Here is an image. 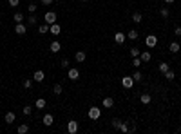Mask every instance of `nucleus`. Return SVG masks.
Here are the masks:
<instances>
[{
  "instance_id": "f257e3e1",
  "label": "nucleus",
  "mask_w": 181,
  "mask_h": 134,
  "mask_svg": "<svg viewBox=\"0 0 181 134\" xmlns=\"http://www.w3.org/2000/svg\"><path fill=\"white\" fill-rule=\"evenodd\" d=\"M56 18H58V16H56V13H55V11H47V13L44 15L45 24H49V25H51V24H55V22H56Z\"/></svg>"
},
{
  "instance_id": "f03ea898",
  "label": "nucleus",
  "mask_w": 181,
  "mask_h": 134,
  "mask_svg": "<svg viewBox=\"0 0 181 134\" xmlns=\"http://www.w3.org/2000/svg\"><path fill=\"white\" fill-rule=\"evenodd\" d=\"M67 132H69V134H76L78 132V122L69 120V122H67Z\"/></svg>"
},
{
  "instance_id": "7ed1b4c3",
  "label": "nucleus",
  "mask_w": 181,
  "mask_h": 134,
  "mask_svg": "<svg viewBox=\"0 0 181 134\" xmlns=\"http://www.w3.org/2000/svg\"><path fill=\"white\" fill-rule=\"evenodd\" d=\"M156 44H158V36L156 35H149L145 38V45L147 47H156Z\"/></svg>"
},
{
  "instance_id": "20e7f679",
  "label": "nucleus",
  "mask_w": 181,
  "mask_h": 134,
  "mask_svg": "<svg viewBox=\"0 0 181 134\" xmlns=\"http://www.w3.org/2000/svg\"><path fill=\"white\" fill-rule=\"evenodd\" d=\"M100 116H102L100 107H91V109H89V118H91V120H98Z\"/></svg>"
},
{
  "instance_id": "39448f33",
  "label": "nucleus",
  "mask_w": 181,
  "mask_h": 134,
  "mask_svg": "<svg viewBox=\"0 0 181 134\" xmlns=\"http://www.w3.org/2000/svg\"><path fill=\"white\" fill-rule=\"evenodd\" d=\"M122 85L125 87V89H130V87L134 85V78L132 76H123L122 78Z\"/></svg>"
},
{
  "instance_id": "423d86ee",
  "label": "nucleus",
  "mask_w": 181,
  "mask_h": 134,
  "mask_svg": "<svg viewBox=\"0 0 181 134\" xmlns=\"http://www.w3.org/2000/svg\"><path fill=\"white\" fill-rule=\"evenodd\" d=\"M125 40H127V35H125V33H122V31H118L116 35H114V42L120 44V45L125 44Z\"/></svg>"
},
{
  "instance_id": "0eeeda50",
  "label": "nucleus",
  "mask_w": 181,
  "mask_h": 134,
  "mask_svg": "<svg viewBox=\"0 0 181 134\" xmlns=\"http://www.w3.org/2000/svg\"><path fill=\"white\" fill-rule=\"evenodd\" d=\"M67 76H69V80L76 82V80L80 78V71L78 69H69V71H67Z\"/></svg>"
},
{
  "instance_id": "6e6552de",
  "label": "nucleus",
  "mask_w": 181,
  "mask_h": 134,
  "mask_svg": "<svg viewBox=\"0 0 181 134\" xmlns=\"http://www.w3.org/2000/svg\"><path fill=\"white\" fill-rule=\"evenodd\" d=\"M15 33H16V35H25V33H27V25H24L22 22L16 24L15 25Z\"/></svg>"
},
{
  "instance_id": "1a4fd4ad",
  "label": "nucleus",
  "mask_w": 181,
  "mask_h": 134,
  "mask_svg": "<svg viewBox=\"0 0 181 134\" xmlns=\"http://www.w3.org/2000/svg\"><path fill=\"white\" fill-rule=\"evenodd\" d=\"M42 123H44V125H47V127H51L53 123H55V118H53V114H49V112H47V114L42 118Z\"/></svg>"
},
{
  "instance_id": "9d476101",
  "label": "nucleus",
  "mask_w": 181,
  "mask_h": 134,
  "mask_svg": "<svg viewBox=\"0 0 181 134\" xmlns=\"http://www.w3.org/2000/svg\"><path fill=\"white\" fill-rule=\"evenodd\" d=\"M60 31H62V27H60V24H51L49 25V33H51V35H60Z\"/></svg>"
},
{
  "instance_id": "9b49d317",
  "label": "nucleus",
  "mask_w": 181,
  "mask_h": 134,
  "mask_svg": "<svg viewBox=\"0 0 181 134\" xmlns=\"http://www.w3.org/2000/svg\"><path fill=\"white\" fill-rule=\"evenodd\" d=\"M44 78H45L44 71H36L35 75H33V80H35V82H38V83H42V82H44Z\"/></svg>"
},
{
  "instance_id": "f8f14e48",
  "label": "nucleus",
  "mask_w": 181,
  "mask_h": 134,
  "mask_svg": "<svg viewBox=\"0 0 181 134\" xmlns=\"http://www.w3.org/2000/svg\"><path fill=\"white\" fill-rule=\"evenodd\" d=\"M132 20H134V24H139V22H143V15L139 11H134L132 13Z\"/></svg>"
},
{
  "instance_id": "ddd939ff",
  "label": "nucleus",
  "mask_w": 181,
  "mask_h": 134,
  "mask_svg": "<svg viewBox=\"0 0 181 134\" xmlns=\"http://www.w3.org/2000/svg\"><path fill=\"white\" fill-rule=\"evenodd\" d=\"M139 58H141V62H143V64H147V62H150L152 55H150L149 51H145V53H139Z\"/></svg>"
},
{
  "instance_id": "4468645a",
  "label": "nucleus",
  "mask_w": 181,
  "mask_h": 134,
  "mask_svg": "<svg viewBox=\"0 0 181 134\" xmlns=\"http://www.w3.org/2000/svg\"><path fill=\"white\" fill-rule=\"evenodd\" d=\"M45 105H47V102H45V100H44V98H38V100H36V102H35V107H36V109H38V111H42V109H44V107H45Z\"/></svg>"
},
{
  "instance_id": "2eb2a0df",
  "label": "nucleus",
  "mask_w": 181,
  "mask_h": 134,
  "mask_svg": "<svg viewBox=\"0 0 181 134\" xmlns=\"http://www.w3.org/2000/svg\"><path fill=\"white\" fill-rule=\"evenodd\" d=\"M60 49H62V44H60V42H53V44L49 45V51H51V53H58Z\"/></svg>"
},
{
  "instance_id": "dca6fc26",
  "label": "nucleus",
  "mask_w": 181,
  "mask_h": 134,
  "mask_svg": "<svg viewBox=\"0 0 181 134\" xmlns=\"http://www.w3.org/2000/svg\"><path fill=\"white\" fill-rule=\"evenodd\" d=\"M114 105V100H112L111 96H107V98H103V107L105 109H111V107Z\"/></svg>"
},
{
  "instance_id": "f3484780",
  "label": "nucleus",
  "mask_w": 181,
  "mask_h": 134,
  "mask_svg": "<svg viewBox=\"0 0 181 134\" xmlns=\"http://www.w3.org/2000/svg\"><path fill=\"white\" fill-rule=\"evenodd\" d=\"M36 24H38V18H36L35 13H31V16L27 18V25H31V27H33V25H36Z\"/></svg>"
},
{
  "instance_id": "a211bd4d",
  "label": "nucleus",
  "mask_w": 181,
  "mask_h": 134,
  "mask_svg": "<svg viewBox=\"0 0 181 134\" xmlns=\"http://www.w3.org/2000/svg\"><path fill=\"white\" fill-rule=\"evenodd\" d=\"M139 100H141V103H143V105H149V103H150V100H152V96H150V94H147V92H143Z\"/></svg>"
},
{
  "instance_id": "6ab92c4d",
  "label": "nucleus",
  "mask_w": 181,
  "mask_h": 134,
  "mask_svg": "<svg viewBox=\"0 0 181 134\" xmlns=\"http://www.w3.org/2000/svg\"><path fill=\"white\" fill-rule=\"evenodd\" d=\"M53 92H55L56 96H60L64 92V87H62V83H55V87H53Z\"/></svg>"
},
{
  "instance_id": "aec40b11",
  "label": "nucleus",
  "mask_w": 181,
  "mask_h": 134,
  "mask_svg": "<svg viewBox=\"0 0 181 134\" xmlns=\"http://www.w3.org/2000/svg\"><path fill=\"white\" fill-rule=\"evenodd\" d=\"M27 132H29V125L27 123L18 125V134H27Z\"/></svg>"
},
{
  "instance_id": "412c9836",
  "label": "nucleus",
  "mask_w": 181,
  "mask_h": 134,
  "mask_svg": "<svg viewBox=\"0 0 181 134\" xmlns=\"http://www.w3.org/2000/svg\"><path fill=\"white\" fill-rule=\"evenodd\" d=\"M4 120H5V123H13V122L16 120V116H15V112H8Z\"/></svg>"
},
{
  "instance_id": "4be33fe9",
  "label": "nucleus",
  "mask_w": 181,
  "mask_h": 134,
  "mask_svg": "<svg viewBox=\"0 0 181 134\" xmlns=\"http://www.w3.org/2000/svg\"><path fill=\"white\" fill-rule=\"evenodd\" d=\"M38 33H40V35H45V33H49V24H42V25L38 27Z\"/></svg>"
},
{
  "instance_id": "5701e85b",
  "label": "nucleus",
  "mask_w": 181,
  "mask_h": 134,
  "mask_svg": "<svg viewBox=\"0 0 181 134\" xmlns=\"http://www.w3.org/2000/svg\"><path fill=\"white\" fill-rule=\"evenodd\" d=\"M179 49H181V47H179V44H178V42H172V44L169 45V51H170V53H178Z\"/></svg>"
},
{
  "instance_id": "b1692460",
  "label": "nucleus",
  "mask_w": 181,
  "mask_h": 134,
  "mask_svg": "<svg viewBox=\"0 0 181 134\" xmlns=\"http://www.w3.org/2000/svg\"><path fill=\"white\" fill-rule=\"evenodd\" d=\"M138 35H139V33H138L136 29H132V31L127 33V38H130V40H138Z\"/></svg>"
},
{
  "instance_id": "393cba45",
  "label": "nucleus",
  "mask_w": 181,
  "mask_h": 134,
  "mask_svg": "<svg viewBox=\"0 0 181 134\" xmlns=\"http://www.w3.org/2000/svg\"><path fill=\"white\" fill-rule=\"evenodd\" d=\"M158 69H159V71H161V72H167V71H169V69H170V67H169V64H167V62H161V64H159V65H158Z\"/></svg>"
},
{
  "instance_id": "a878e982",
  "label": "nucleus",
  "mask_w": 181,
  "mask_h": 134,
  "mask_svg": "<svg viewBox=\"0 0 181 134\" xmlns=\"http://www.w3.org/2000/svg\"><path fill=\"white\" fill-rule=\"evenodd\" d=\"M159 15H161L163 18H169V15H170V11H169V8H161V9H159Z\"/></svg>"
},
{
  "instance_id": "bb28decb",
  "label": "nucleus",
  "mask_w": 181,
  "mask_h": 134,
  "mask_svg": "<svg viewBox=\"0 0 181 134\" xmlns=\"http://www.w3.org/2000/svg\"><path fill=\"white\" fill-rule=\"evenodd\" d=\"M13 20H15L16 24H20V22H22V20H24V15H22V13L18 11V13H15V16H13Z\"/></svg>"
},
{
  "instance_id": "cd10ccee",
  "label": "nucleus",
  "mask_w": 181,
  "mask_h": 134,
  "mask_svg": "<svg viewBox=\"0 0 181 134\" xmlns=\"http://www.w3.org/2000/svg\"><path fill=\"white\" fill-rule=\"evenodd\" d=\"M163 75H165V78L169 80V82H172V80H174V76H176V75H174V71H170V69L167 71V72H163Z\"/></svg>"
},
{
  "instance_id": "c85d7f7f",
  "label": "nucleus",
  "mask_w": 181,
  "mask_h": 134,
  "mask_svg": "<svg viewBox=\"0 0 181 134\" xmlns=\"http://www.w3.org/2000/svg\"><path fill=\"white\" fill-rule=\"evenodd\" d=\"M132 78H134V82H141V80H143V75H141L139 71H136V72L132 75Z\"/></svg>"
},
{
  "instance_id": "c756f323",
  "label": "nucleus",
  "mask_w": 181,
  "mask_h": 134,
  "mask_svg": "<svg viewBox=\"0 0 181 134\" xmlns=\"http://www.w3.org/2000/svg\"><path fill=\"white\" fill-rule=\"evenodd\" d=\"M83 60H85V53L83 51H78L76 53V62H83Z\"/></svg>"
},
{
  "instance_id": "7c9ffc66",
  "label": "nucleus",
  "mask_w": 181,
  "mask_h": 134,
  "mask_svg": "<svg viewBox=\"0 0 181 134\" xmlns=\"http://www.w3.org/2000/svg\"><path fill=\"white\" fill-rule=\"evenodd\" d=\"M120 131H122V132H129V131H130L129 123H127V122H122V127H120Z\"/></svg>"
},
{
  "instance_id": "2f4dec72",
  "label": "nucleus",
  "mask_w": 181,
  "mask_h": 134,
  "mask_svg": "<svg viewBox=\"0 0 181 134\" xmlns=\"http://www.w3.org/2000/svg\"><path fill=\"white\" fill-rule=\"evenodd\" d=\"M141 64H143V62H141V58H139V56H136V58L132 60V65H134V67H139Z\"/></svg>"
},
{
  "instance_id": "473e14b6",
  "label": "nucleus",
  "mask_w": 181,
  "mask_h": 134,
  "mask_svg": "<svg viewBox=\"0 0 181 134\" xmlns=\"http://www.w3.org/2000/svg\"><path fill=\"white\" fill-rule=\"evenodd\" d=\"M112 127H114V129H118V131H120V127H122V122H120L118 118H114V120H112Z\"/></svg>"
},
{
  "instance_id": "72a5a7b5",
  "label": "nucleus",
  "mask_w": 181,
  "mask_h": 134,
  "mask_svg": "<svg viewBox=\"0 0 181 134\" xmlns=\"http://www.w3.org/2000/svg\"><path fill=\"white\" fill-rule=\"evenodd\" d=\"M129 53H130V56H132V58H136V56H139V49H136V47H132V49H130Z\"/></svg>"
},
{
  "instance_id": "f704fd0d",
  "label": "nucleus",
  "mask_w": 181,
  "mask_h": 134,
  "mask_svg": "<svg viewBox=\"0 0 181 134\" xmlns=\"http://www.w3.org/2000/svg\"><path fill=\"white\" fill-rule=\"evenodd\" d=\"M31 112H33V107H31V105H25V107H24V114H25V116H29Z\"/></svg>"
},
{
  "instance_id": "c9c22d12",
  "label": "nucleus",
  "mask_w": 181,
  "mask_h": 134,
  "mask_svg": "<svg viewBox=\"0 0 181 134\" xmlns=\"http://www.w3.org/2000/svg\"><path fill=\"white\" fill-rule=\"evenodd\" d=\"M31 85H33V80H31V78H25V80H24V87H25V89H29Z\"/></svg>"
},
{
  "instance_id": "e433bc0d",
  "label": "nucleus",
  "mask_w": 181,
  "mask_h": 134,
  "mask_svg": "<svg viewBox=\"0 0 181 134\" xmlns=\"http://www.w3.org/2000/svg\"><path fill=\"white\" fill-rule=\"evenodd\" d=\"M36 8H38V5H36V4H33V2H31V4L27 5V9H29V13H35V11H36Z\"/></svg>"
},
{
  "instance_id": "4c0bfd02",
  "label": "nucleus",
  "mask_w": 181,
  "mask_h": 134,
  "mask_svg": "<svg viewBox=\"0 0 181 134\" xmlns=\"http://www.w3.org/2000/svg\"><path fill=\"white\" fill-rule=\"evenodd\" d=\"M18 4H20V0H9V5H11V8H16Z\"/></svg>"
},
{
  "instance_id": "58836bf2",
  "label": "nucleus",
  "mask_w": 181,
  "mask_h": 134,
  "mask_svg": "<svg viewBox=\"0 0 181 134\" xmlns=\"http://www.w3.org/2000/svg\"><path fill=\"white\" fill-rule=\"evenodd\" d=\"M62 67H64V69H69V60H62Z\"/></svg>"
},
{
  "instance_id": "ea45409f",
  "label": "nucleus",
  "mask_w": 181,
  "mask_h": 134,
  "mask_svg": "<svg viewBox=\"0 0 181 134\" xmlns=\"http://www.w3.org/2000/svg\"><path fill=\"white\" fill-rule=\"evenodd\" d=\"M42 4H44V5H51L53 0H42Z\"/></svg>"
},
{
  "instance_id": "a19ab883",
  "label": "nucleus",
  "mask_w": 181,
  "mask_h": 134,
  "mask_svg": "<svg viewBox=\"0 0 181 134\" xmlns=\"http://www.w3.org/2000/svg\"><path fill=\"white\" fill-rule=\"evenodd\" d=\"M174 33H176V35H178V36L181 35V27H179V25H178V27H176V31H174Z\"/></svg>"
},
{
  "instance_id": "79ce46f5",
  "label": "nucleus",
  "mask_w": 181,
  "mask_h": 134,
  "mask_svg": "<svg viewBox=\"0 0 181 134\" xmlns=\"http://www.w3.org/2000/svg\"><path fill=\"white\" fill-rule=\"evenodd\" d=\"M165 2H167V4H172V2H174V0H165Z\"/></svg>"
},
{
  "instance_id": "37998d69",
  "label": "nucleus",
  "mask_w": 181,
  "mask_h": 134,
  "mask_svg": "<svg viewBox=\"0 0 181 134\" xmlns=\"http://www.w3.org/2000/svg\"><path fill=\"white\" fill-rule=\"evenodd\" d=\"M179 38H181V35H179Z\"/></svg>"
},
{
  "instance_id": "c03bdc74",
  "label": "nucleus",
  "mask_w": 181,
  "mask_h": 134,
  "mask_svg": "<svg viewBox=\"0 0 181 134\" xmlns=\"http://www.w3.org/2000/svg\"><path fill=\"white\" fill-rule=\"evenodd\" d=\"M83 2H85V0H83Z\"/></svg>"
}]
</instances>
